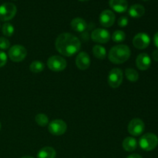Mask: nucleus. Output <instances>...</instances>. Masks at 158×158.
Wrapping results in <instances>:
<instances>
[{"label":"nucleus","instance_id":"obj_9","mask_svg":"<svg viewBox=\"0 0 158 158\" xmlns=\"http://www.w3.org/2000/svg\"><path fill=\"white\" fill-rule=\"evenodd\" d=\"M145 129V124L142 120L139 118L133 119L129 123L127 127V131L130 134L134 137H138L141 135Z\"/></svg>","mask_w":158,"mask_h":158},{"label":"nucleus","instance_id":"obj_21","mask_svg":"<svg viewBox=\"0 0 158 158\" xmlns=\"http://www.w3.org/2000/svg\"><path fill=\"white\" fill-rule=\"evenodd\" d=\"M45 69V65L43 62L40 61V60H35V61L32 62L29 66V69L31 72L33 73H39L43 71Z\"/></svg>","mask_w":158,"mask_h":158},{"label":"nucleus","instance_id":"obj_33","mask_svg":"<svg viewBox=\"0 0 158 158\" xmlns=\"http://www.w3.org/2000/svg\"><path fill=\"white\" fill-rule=\"evenodd\" d=\"M79 1H81V2H86V1H89V0H79Z\"/></svg>","mask_w":158,"mask_h":158},{"label":"nucleus","instance_id":"obj_16","mask_svg":"<svg viewBox=\"0 0 158 158\" xmlns=\"http://www.w3.org/2000/svg\"><path fill=\"white\" fill-rule=\"evenodd\" d=\"M128 12H129V15L132 18H140V17H142L144 15L145 8L142 5L140 4L133 5V6L130 7Z\"/></svg>","mask_w":158,"mask_h":158},{"label":"nucleus","instance_id":"obj_18","mask_svg":"<svg viewBox=\"0 0 158 158\" xmlns=\"http://www.w3.org/2000/svg\"><path fill=\"white\" fill-rule=\"evenodd\" d=\"M122 146H123V148L126 151L132 152V151H135L137 149V141L134 137H127L123 140V143H122Z\"/></svg>","mask_w":158,"mask_h":158},{"label":"nucleus","instance_id":"obj_11","mask_svg":"<svg viewBox=\"0 0 158 158\" xmlns=\"http://www.w3.org/2000/svg\"><path fill=\"white\" fill-rule=\"evenodd\" d=\"M91 39L95 43H106L110 39V33L105 29H97L91 33Z\"/></svg>","mask_w":158,"mask_h":158},{"label":"nucleus","instance_id":"obj_10","mask_svg":"<svg viewBox=\"0 0 158 158\" xmlns=\"http://www.w3.org/2000/svg\"><path fill=\"white\" fill-rule=\"evenodd\" d=\"M151 43V38L145 32L137 33L133 39V45L138 49H144L148 47Z\"/></svg>","mask_w":158,"mask_h":158},{"label":"nucleus","instance_id":"obj_15","mask_svg":"<svg viewBox=\"0 0 158 158\" xmlns=\"http://www.w3.org/2000/svg\"><path fill=\"white\" fill-rule=\"evenodd\" d=\"M109 5L113 10L118 13L125 12L128 9V2L127 0H110Z\"/></svg>","mask_w":158,"mask_h":158},{"label":"nucleus","instance_id":"obj_6","mask_svg":"<svg viewBox=\"0 0 158 158\" xmlns=\"http://www.w3.org/2000/svg\"><path fill=\"white\" fill-rule=\"evenodd\" d=\"M47 66L54 72H60L66 69L67 66L66 60L60 56H52L47 60Z\"/></svg>","mask_w":158,"mask_h":158},{"label":"nucleus","instance_id":"obj_32","mask_svg":"<svg viewBox=\"0 0 158 158\" xmlns=\"http://www.w3.org/2000/svg\"><path fill=\"white\" fill-rule=\"evenodd\" d=\"M21 158H34L32 157H31V156H24V157H21Z\"/></svg>","mask_w":158,"mask_h":158},{"label":"nucleus","instance_id":"obj_2","mask_svg":"<svg viewBox=\"0 0 158 158\" xmlns=\"http://www.w3.org/2000/svg\"><path fill=\"white\" fill-rule=\"evenodd\" d=\"M131 54L129 46L127 45L119 44L110 49L108 55L110 61L114 64H122L127 61Z\"/></svg>","mask_w":158,"mask_h":158},{"label":"nucleus","instance_id":"obj_1","mask_svg":"<svg viewBox=\"0 0 158 158\" xmlns=\"http://www.w3.org/2000/svg\"><path fill=\"white\" fill-rule=\"evenodd\" d=\"M56 49L61 55L72 56L81 48V43L76 35L69 32H64L58 35L55 43Z\"/></svg>","mask_w":158,"mask_h":158},{"label":"nucleus","instance_id":"obj_31","mask_svg":"<svg viewBox=\"0 0 158 158\" xmlns=\"http://www.w3.org/2000/svg\"><path fill=\"white\" fill-rule=\"evenodd\" d=\"M127 158H143V157L137 154H131V155L128 156Z\"/></svg>","mask_w":158,"mask_h":158},{"label":"nucleus","instance_id":"obj_7","mask_svg":"<svg viewBox=\"0 0 158 158\" xmlns=\"http://www.w3.org/2000/svg\"><path fill=\"white\" fill-rule=\"evenodd\" d=\"M107 81L110 87H119L123 82V71L119 68L112 69L108 74Z\"/></svg>","mask_w":158,"mask_h":158},{"label":"nucleus","instance_id":"obj_4","mask_svg":"<svg viewBox=\"0 0 158 158\" xmlns=\"http://www.w3.org/2000/svg\"><path fill=\"white\" fill-rule=\"evenodd\" d=\"M9 59L15 63L22 62L27 55V50L21 45H15L9 49L8 52Z\"/></svg>","mask_w":158,"mask_h":158},{"label":"nucleus","instance_id":"obj_14","mask_svg":"<svg viewBox=\"0 0 158 158\" xmlns=\"http://www.w3.org/2000/svg\"><path fill=\"white\" fill-rule=\"evenodd\" d=\"M137 67L140 70H147L151 65V59L148 53H140L136 59Z\"/></svg>","mask_w":158,"mask_h":158},{"label":"nucleus","instance_id":"obj_26","mask_svg":"<svg viewBox=\"0 0 158 158\" xmlns=\"http://www.w3.org/2000/svg\"><path fill=\"white\" fill-rule=\"evenodd\" d=\"M10 46V42L6 37H0V49H7Z\"/></svg>","mask_w":158,"mask_h":158},{"label":"nucleus","instance_id":"obj_23","mask_svg":"<svg viewBox=\"0 0 158 158\" xmlns=\"http://www.w3.org/2000/svg\"><path fill=\"white\" fill-rule=\"evenodd\" d=\"M2 33L5 36L11 37L13 35L15 29H14V26L11 23H6L5 24H3L2 28Z\"/></svg>","mask_w":158,"mask_h":158},{"label":"nucleus","instance_id":"obj_27","mask_svg":"<svg viewBox=\"0 0 158 158\" xmlns=\"http://www.w3.org/2000/svg\"><path fill=\"white\" fill-rule=\"evenodd\" d=\"M7 55L3 51H0V68L4 66L7 63Z\"/></svg>","mask_w":158,"mask_h":158},{"label":"nucleus","instance_id":"obj_5","mask_svg":"<svg viewBox=\"0 0 158 158\" xmlns=\"http://www.w3.org/2000/svg\"><path fill=\"white\" fill-rule=\"evenodd\" d=\"M17 8L13 3L6 2L0 6V20L2 21H9L15 15Z\"/></svg>","mask_w":158,"mask_h":158},{"label":"nucleus","instance_id":"obj_3","mask_svg":"<svg viewBox=\"0 0 158 158\" xmlns=\"http://www.w3.org/2000/svg\"><path fill=\"white\" fill-rule=\"evenodd\" d=\"M139 145L143 151H153L158 145L157 136L153 133H148V134H143L139 140Z\"/></svg>","mask_w":158,"mask_h":158},{"label":"nucleus","instance_id":"obj_13","mask_svg":"<svg viewBox=\"0 0 158 158\" xmlns=\"http://www.w3.org/2000/svg\"><path fill=\"white\" fill-rule=\"evenodd\" d=\"M76 65L81 70L87 69L90 66V58L86 52H80L76 58Z\"/></svg>","mask_w":158,"mask_h":158},{"label":"nucleus","instance_id":"obj_28","mask_svg":"<svg viewBox=\"0 0 158 158\" xmlns=\"http://www.w3.org/2000/svg\"><path fill=\"white\" fill-rule=\"evenodd\" d=\"M118 26L120 27H126L129 23V19L127 16H121L118 19Z\"/></svg>","mask_w":158,"mask_h":158},{"label":"nucleus","instance_id":"obj_22","mask_svg":"<svg viewBox=\"0 0 158 158\" xmlns=\"http://www.w3.org/2000/svg\"><path fill=\"white\" fill-rule=\"evenodd\" d=\"M125 76L131 82H137L139 79V74L137 70L132 68H127L125 70Z\"/></svg>","mask_w":158,"mask_h":158},{"label":"nucleus","instance_id":"obj_12","mask_svg":"<svg viewBox=\"0 0 158 158\" xmlns=\"http://www.w3.org/2000/svg\"><path fill=\"white\" fill-rule=\"evenodd\" d=\"M115 22V14L109 9L103 10L100 15V23L103 27H111Z\"/></svg>","mask_w":158,"mask_h":158},{"label":"nucleus","instance_id":"obj_30","mask_svg":"<svg viewBox=\"0 0 158 158\" xmlns=\"http://www.w3.org/2000/svg\"><path fill=\"white\" fill-rule=\"evenodd\" d=\"M154 45H155V46H157V49H158V32L155 34V35H154Z\"/></svg>","mask_w":158,"mask_h":158},{"label":"nucleus","instance_id":"obj_35","mask_svg":"<svg viewBox=\"0 0 158 158\" xmlns=\"http://www.w3.org/2000/svg\"><path fill=\"white\" fill-rule=\"evenodd\" d=\"M143 1H148V0H143Z\"/></svg>","mask_w":158,"mask_h":158},{"label":"nucleus","instance_id":"obj_20","mask_svg":"<svg viewBox=\"0 0 158 158\" xmlns=\"http://www.w3.org/2000/svg\"><path fill=\"white\" fill-rule=\"evenodd\" d=\"M93 53H94V56L100 60H103L106 58V50L103 46H100V45H96L93 48Z\"/></svg>","mask_w":158,"mask_h":158},{"label":"nucleus","instance_id":"obj_29","mask_svg":"<svg viewBox=\"0 0 158 158\" xmlns=\"http://www.w3.org/2000/svg\"><path fill=\"white\" fill-rule=\"evenodd\" d=\"M152 57L153 59H154V61L158 62V49H155V50L152 52Z\"/></svg>","mask_w":158,"mask_h":158},{"label":"nucleus","instance_id":"obj_19","mask_svg":"<svg viewBox=\"0 0 158 158\" xmlns=\"http://www.w3.org/2000/svg\"><path fill=\"white\" fill-rule=\"evenodd\" d=\"M56 152L52 147H44L37 154V158H56Z\"/></svg>","mask_w":158,"mask_h":158},{"label":"nucleus","instance_id":"obj_24","mask_svg":"<svg viewBox=\"0 0 158 158\" xmlns=\"http://www.w3.org/2000/svg\"><path fill=\"white\" fill-rule=\"evenodd\" d=\"M35 120L38 125L41 127H45L49 123V118L44 114H39L35 116Z\"/></svg>","mask_w":158,"mask_h":158},{"label":"nucleus","instance_id":"obj_25","mask_svg":"<svg viewBox=\"0 0 158 158\" xmlns=\"http://www.w3.org/2000/svg\"><path fill=\"white\" fill-rule=\"evenodd\" d=\"M126 39V34L122 30H117L113 33L112 40L115 43H121Z\"/></svg>","mask_w":158,"mask_h":158},{"label":"nucleus","instance_id":"obj_8","mask_svg":"<svg viewBox=\"0 0 158 158\" xmlns=\"http://www.w3.org/2000/svg\"><path fill=\"white\" fill-rule=\"evenodd\" d=\"M48 130L52 135L61 136L66 133L67 130V125L62 120H54L49 123Z\"/></svg>","mask_w":158,"mask_h":158},{"label":"nucleus","instance_id":"obj_34","mask_svg":"<svg viewBox=\"0 0 158 158\" xmlns=\"http://www.w3.org/2000/svg\"><path fill=\"white\" fill-rule=\"evenodd\" d=\"M1 127H2V125H1V123H0V130H1Z\"/></svg>","mask_w":158,"mask_h":158},{"label":"nucleus","instance_id":"obj_17","mask_svg":"<svg viewBox=\"0 0 158 158\" xmlns=\"http://www.w3.org/2000/svg\"><path fill=\"white\" fill-rule=\"evenodd\" d=\"M71 27L73 29L74 31L78 32H82L86 29V22L83 19L80 18V17H77V18L73 19L71 21Z\"/></svg>","mask_w":158,"mask_h":158}]
</instances>
